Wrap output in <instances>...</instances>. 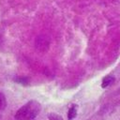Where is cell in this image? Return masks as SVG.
<instances>
[{"label":"cell","instance_id":"6da1fadb","mask_svg":"<svg viewBox=\"0 0 120 120\" xmlns=\"http://www.w3.org/2000/svg\"><path fill=\"white\" fill-rule=\"evenodd\" d=\"M41 111V105L37 100H30L21 107L15 113L16 120H33Z\"/></svg>","mask_w":120,"mask_h":120},{"label":"cell","instance_id":"7a4b0ae2","mask_svg":"<svg viewBox=\"0 0 120 120\" xmlns=\"http://www.w3.org/2000/svg\"><path fill=\"white\" fill-rule=\"evenodd\" d=\"M35 45H36V48L38 51H40V52H46L49 49L50 40H49V38L46 36L40 35V36H38L37 37V38L35 40Z\"/></svg>","mask_w":120,"mask_h":120},{"label":"cell","instance_id":"3957f363","mask_svg":"<svg viewBox=\"0 0 120 120\" xmlns=\"http://www.w3.org/2000/svg\"><path fill=\"white\" fill-rule=\"evenodd\" d=\"M113 82H114V78H113L112 76H106V77H104L103 80H102L101 87H102V88H105V87L109 86L110 84H112Z\"/></svg>","mask_w":120,"mask_h":120},{"label":"cell","instance_id":"277c9868","mask_svg":"<svg viewBox=\"0 0 120 120\" xmlns=\"http://www.w3.org/2000/svg\"><path fill=\"white\" fill-rule=\"evenodd\" d=\"M77 116V107L75 105H73L72 107L69 108L68 112V120H72L73 118H75Z\"/></svg>","mask_w":120,"mask_h":120},{"label":"cell","instance_id":"5b68a950","mask_svg":"<svg viewBox=\"0 0 120 120\" xmlns=\"http://www.w3.org/2000/svg\"><path fill=\"white\" fill-rule=\"evenodd\" d=\"M48 118L49 120H64L63 117L57 113H54V112H51L48 114Z\"/></svg>","mask_w":120,"mask_h":120},{"label":"cell","instance_id":"8992f818","mask_svg":"<svg viewBox=\"0 0 120 120\" xmlns=\"http://www.w3.org/2000/svg\"><path fill=\"white\" fill-rule=\"evenodd\" d=\"M15 81L18 82V83H21V84H27L28 83V79L27 78H22V77H18L15 79Z\"/></svg>","mask_w":120,"mask_h":120},{"label":"cell","instance_id":"52a82bcc","mask_svg":"<svg viewBox=\"0 0 120 120\" xmlns=\"http://www.w3.org/2000/svg\"><path fill=\"white\" fill-rule=\"evenodd\" d=\"M6 107V98L2 93H0V110H3Z\"/></svg>","mask_w":120,"mask_h":120}]
</instances>
